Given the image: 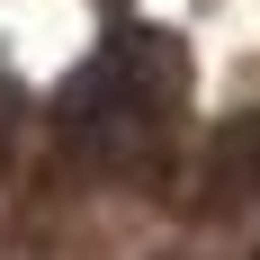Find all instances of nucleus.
Returning a JSON list of instances; mask_svg holds the SVG:
<instances>
[{"label": "nucleus", "mask_w": 260, "mask_h": 260, "mask_svg": "<svg viewBox=\"0 0 260 260\" xmlns=\"http://www.w3.org/2000/svg\"><path fill=\"white\" fill-rule=\"evenodd\" d=\"M171 108H180V45H171L161 27H126V36H108V45L81 63V81L63 90V144H72L90 171H135V161L161 144Z\"/></svg>", "instance_id": "1"}]
</instances>
